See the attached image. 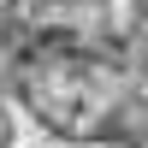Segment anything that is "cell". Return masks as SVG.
Returning a JSON list of instances; mask_svg holds the SVG:
<instances>
[{"label": "cell", "instance_id": "obj_1", "mask_svg": "<svg viewBox=\"0 0 148 148\" xmlns=\"http://www.w3.org/2000/svg\"><path fill=\"white\" fill-rule=\"evenodd\" d=\"M42 71H47L53 83H65V77L77 83V77H83V59H65V53H53V59H42ZM95 107H101V95L59 89V95H36V101H30V113L42 119L47 130H59V136H77V130L95 119Z\"/></svg>", "mask_w": 148, "mask_h": 148}, {"label": "cell", "instance_id": "obj_2", "mask_svg": "<svg viewBox=\"0 0 148 148\" xmlns=\"http://www.w3.org/2000/svg\"><path fill=\"white\" fill-rule=\"evenodd\" d=\"M12 142H18V125H12V113L0 107V148H12Z\"/></svg>", "mask_w": 148, "mask_h": 148}]
</instances>
